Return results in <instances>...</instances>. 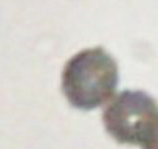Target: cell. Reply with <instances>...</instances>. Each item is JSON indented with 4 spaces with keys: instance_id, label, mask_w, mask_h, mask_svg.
I'll return each instance as SVG.
<instances>
[{
    "instance_id": "cell-3",
    "label": "cell",
    "mask_w": 158,
    "mask_h": 149,
    "mask_svg": "<svg viewBox=\"0 0 158 149\" xmlns=\"http://www.w3.org/2000/svg\"><path fill=\"white\" fill-rule=\"evenodd\" d=\"M143 149H158V124L153 129V132L150 134V137L144 141V144L141 146Z\"/></svg>"
},
{
    "instance_id": "cell-1",
    "label": "cell",
    "mask_w": 158,
    "mask_h": 149,
    "mask_svg": "<svg viewBox=\"0 0 158 149\" xmlns=\"http://www.w3.org/2000/svg\"><path fill=\"white\" fill-rule=\"evenodd\" d=\"M118 64L102 48H87L74 54L62 71V92L68 103L81 110H92L116 92Z\"/></svg>"
},
{
    "instance_id": "cell-2",
    "label": "cell",
    "mask_w": 158,
    "mask_h": 149,
    "mask_svg": "<svg viewBox=\"0 0 158 149\" xmlns=\"http://www.w3.org/2000/svg\"><path fill=\"white\" fill-rule=\"evenodd\" d=\"M102 121L115 141L143 146L158 124V104L144 92L126 90L106 107Z\"/></svg>"
}]
</instances>
